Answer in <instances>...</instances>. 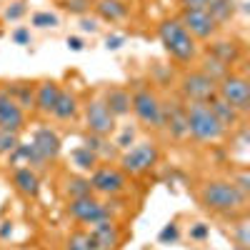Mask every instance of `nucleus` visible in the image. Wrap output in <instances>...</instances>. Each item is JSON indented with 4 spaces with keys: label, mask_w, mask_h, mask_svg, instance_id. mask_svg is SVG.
<instances>
[{
    "label": "nucleus",
    "mask_w": 250,
    "mask_h": 250,
    "mask_svg": "<svg viewBox=\"0 0 250 250\" xmlns=\"http://www.w3.org/2000/svg\"><path fill=\"white\" fill-rule=\"evenodd\" d=\"M195 198L203 205V210L220 215L225 220L248 215V193H243L238 185H233L230 178H210L200 183Z\"/></svg>",
    "instance_id": "obj_1"
},
{
    "label": "nucleus",
    "mask_w": 250,
    "mask_h": 250,
    "mask_svg": "<svg viewBox=\"0 0 250 250\" xmlns=\"http://www.w3.org/2000/svg\"><path fill=\"white\" fill-rule=\"evenodd\" d=\"M158 40L163 50L170 55L173 62L178 65H193V62L200 58V45L198 40L183 28V23L178 18H165L158 25Z\"/></svg>",
    "instance_id": "obj_2"
},
{
    "label": "nucleus",
    "mask_w": 250,
    "mask_h": 250,
    "mask_svg": "<svg viewBox=\"0 0 250 250\" xmlns=\"http://www.w3.org/2000/svg\"><path fill=\"white\" fill-rule=\"evenodd\" d=\"M185 125H188V140L198 145H215L230 135L213 115V110L208 108V103H185Z\"/></svg>",
    "instance_id": "obj_3"
},
{
    "label": "nucleus",
    "mask_w": 250,
    "mask_h": 250,
    "mask_svg": "<svg viewBox=\"0 0 250 250\" xmlns=\"http://www.w3.org/2000/svg\"><path fill=\"white\" fill-rule=\"evenodd\" d=\"M160 163V145L155 140H135L130 148L118 153L115 165L128 178H143Z\"/></svg>",
    "instance_id": "obj_4"
},
{
    "label": "nucleus",
    "mask_w": 250,
    "mask_h": 250,
    "mask_svg": "<svg viewBox=\"0 0 250 250\" xmlns=\"http://www.w3.org/2000/svg\"><path fill=\"white\" fill-rule=\"evenodd\" d=\"M130 113L148 130H163V98L150 83H138L130 88Z\"/></svg>",
    "instance_id": "obj_5"
},
{
    "label": "nucleus",
    "mask_w": 250,
    "mask_h": 250,
    "mask_svg": "<svg viewBox=\"0 0 250 250\" xmlns=\"http://www.w3.org/2000/svg\"><path fill=\"white\" fill-rule=\"evenodd\" d=\"M80 118H83V125L90 135H100V138H110L118 128V118L108 110L105 100L103 95H93L88 98L85 103L80 105Z\"/></svg>",
    "instance_id": "obj_6"
},
{
    "label": "nucleus",
    "mask_w": 250,
    "mask_h": 250,
    "mask_svg": "<svg viewBox=\"0 0 250 250\" xmlns=\"http://www.w3.org/2000/svg\"><path fill=\"white\" fill-rule=\"evenodd\" d=\"M88 180H90V190L98 198H120L130 190V178L118 165H110V163H100L88 175Z\"/></svg>",
    "instance_id": "obj_7"
},
{
    "label": "nucleus",
    "mask_w": 250,
    "mask_h": 250,
    "mask_svg": "<svg viewBox=\"0 0 250 250\" xmlns=\"http://www.w3.org/2000/svg\"><path fill=\"white\" fill-rule=\"evenodd\" d=\"M178 90L185 103H208L213 95H218V83L208 78L200 68H188L178 80Z\"/></svg>",
    "instance_id": "obj_8"
},
{
    "label": "nucleus",
    "mask_w": 250,
    "mask_h": 250,
    "mask_svg": "<svg viewBox=\"0 0 250 250\" xmlns=\"http://www.w3.org/2000/svg\"><path fill=\"white\" fill-rule=\"evenodd\" d=\"M65 213L70 215L73 223H78V225H83V228H90V225H95V223H100V220L110 218V205H108L105 200H100L95 193H90V195L68 200Z\"/></svg>",
    "instance_id": "obj_9"
},
{
    "label": "nucleus",
    "mask_w": 250,
    "mask_h": 250,
    "mask_svg": "<svg viewBox=\"0 0 250 250\" xmlns=\"http://www.w3.org/2000/svg\"><path fill=\"white\" fill-rule=\"evenodd\" d=\"M218 98H223L230 108H235L240 115L250 113V83L245 73L230 70L218 83Z\"/></svg>",
    "instance_id": "obj_10"
},
{
    "label": "nucleus",
    "mask_w": 250,
    "mask_h": 250,
    "mask_svg": "<svg viewBox=\"0 0 250 250\" xmlns=\"http://www.w3.org/2000/svg\"><path fill=\"white\" fill-rule=\"evenodd\" d=\"M178 20L183 23V28L190 33L198 43H210L213 38H218L220 25L215 23V18L208 10H195V8H180Z\"/></svg>",
    "instance_id": "obj_11"
},
{
    "label": "nucleus",
    "mask_w": 250,
    "mask_h": 250,
    "mask_svg": "<svg viewBox=\"0 0 250 250\" xmlns=\"http://www.w3.org/2000/svg\"><path fill=\"white\" fill-rule=\"evenodd\" d=\"M30 145L35 148L38 158L43 160L48 168L62 153V138H60V133L55 128H50V125H40V128H35L33 135H30Z\"/></svg>",
    "instance_id": "obj_12"
},
{
    "label": "nucleus",
    "mask_w": 250,
    "mask_h": 250,
    "mask_svg": "<svg viewBox=\"0 0 250 250\" xmlns=\"http://www.w3.org/2000/svg\"><path fill=\"white\" fill-rule=\"evenodd\" d=\"M25 123H28V113L8 93V85H0V128L13 130V133H23Z\"/></svg>",
    "instance_id": "obj_13"
},
{
    "label": "nucleus",
    "mask_w": 250,
    "mask_h": 250,
    "mask_svg": "<svg viewBox=\"0 0 250 250\" xmlns=\"http://www.w3.org/2000/svg\"><path fill=\"white\" fill-rule=\"evenodd\" d=\"M10 185L18 195H23L25 200H38L40 195V173L28 168V165H18L10 168Z\"/></svg>",
    "instance_id": "obj_14"
},
{
    "label": "nucleus",
    "mask_w": 250,
    "mask_h": 250,
    "mask_svg": "<svg viewBox=\"0 0 250 250\" xmlns=\"http://www.w3.org/2000/svg\"><path fill=\"white\" fill-rule=\"evenodd\" d=\"M60 90H62V85H60L55 78L35 80V103H33V110L38 115H43V118H50L55 103H58Z\"/></svg>",
    "instance_id": "obj_15"
},
{
    "label": "nucleus",
    "mask_w": 250,
    "mask_h": 250,
    "mask_svg": "<svg viewBox=\"0 0 250 250\" xmlns=\"http://www.w3.org/2000/svg\"><path fill=\"white\" fill-rule=\"evenodd\" d=\"M90 233L100 250H120L123 245V228L115 218H105V220L90 225Z\"/></svg>",
    "instance_id": "obj_16"
},
{
    "label": "nucleus",
    "mask_w": 250,
    "mask_h": 250,
    "mask_svg": "<svg viewBox=\"0 0 250 250\" xmlns=\"http://www.w3.org/2000/svg\"><path fill=\"white\" fill-rule=\"evenodd\" d=\"M90 10H93V18H98L100 23H110V25H118L130 18V5L125 0H93Z\"/></svg>",
    "instance_id": "obj_17"
},
{
    "label": "nucleus",
    "mask_w": 250,
    "mask_h": 250,
    "mask_svg": "<svg viewBox=\"0 0 250 250\" xmlns=\"http://www.w3.org/2000/svg\"><path fill=\"white\" fill-rule=\"evenodd\" d=\"M80 105H83V103L78 100V95L73 90H68V88H62L50 118H55L58 123H75L80 118Z\"/></svg>",
    "instance_id": "obj_18"
},
{
    "label": "nucleus",
    "mask_w": 250,
    "mask_h": 250,
    "mask_svg": "<svg viewBox=\"0 0 250 250\" xmlns=\"http://www.w3.org/2000/svg\"><path fill=\"white\" fill-rule=\"evenodd\" d=\"M100 95H103L108 110H110L115 118L130 115V88H125V85H108Z\"/></svg>",
    "instance_id": "obj_19"
},
{
    "label": "nucleus",
    "mask_w": 250,
    "mask_h": 250,
    "mask_svg": "<svg viewBox=\"0 0 250 250\" xmlns=\"http://www.w3.org/2000/svg\"><path fill=\"white\" fill-rule=\"evenodd\" d=\"M208 108L213 110V115L220 120V125H223L228 133H233L238 125L243 123V118H245V115H240L235 108H230V105H228L223 98H218V95H213L210 100H208Z\"/></svg>",
    "instance_id": "obj_20"
},
{
    "label": "nucleus",
    "mask_w": 250,
    "mask_h": 250,
    "mask_svg": "<svg viewBox=\"0 0 250 250\" xmlns=\"http://www.w3.org/2000/svg\"><path fill=\"white\" fill-rule=\"evenodd\" d=\"M208 55H213L220 62H225V65L233 68L235 62L240 60V55H243V48L235 43V40H218V38H213L210 48H208Z\"/></svg>",
    "instance_id": "obj_21"
},
{
    "label": "nucleus",
    "mask_w": 250,
    "mask_h": 250,
    "mask_svg": "<svg viewBox=\"0 0 250 250\" xmlns=\"http://www.w3.org/2000/svg\"><path fill=\"white\" fill-rule=\"evenodd\" d=\"M8 93L18 100V105L23 108L25 113L33 110V103H35V80H15V83H5Z\"/></svg>",
    "instance_id": "obj_22"
},
{
    "label": "nucleus",
    "mask_w": 250,
    "mask_h": 250,
    "mask_svg": "<svg viewBox=\"0 0 250 250\" xmlns=\"http://www.w3.org/2000/svg\"><path fill=\"white\" fill-rule=\"evenodd\" d=\"M70 163H73V168H75L80 175H90L98 165H100V158H98L90 148H85V145H78V148L70 150Z\"/></svg>",
    "instance_id": "obj_23"
},
{
    "label": "nucleus",
    "mask_w": 250,
    "mask_h": 250,
    "mask_svg": "<svg viewBox=\"0 0 250 250\" xmlns=\"http://www.w3.org/2000/svg\"><path fill=\"white\" fill-rule=\"evenodd\" d=\"M228 235H230L233 245L238 250H248L250 248V225H248V215H240V218H233L228 223Z\"/></svg>",
    "instance_id": "obj_24"
},
{
    "label": "nucleus",
    "mask_w": 250,
    "mask_h": 250,
    "mask_svg": "<svg viewBox=\"0 0 250 250\" xmlns=\"http://www.w3.org/2000/svg\"><path fill=\"white\" fill-rule=\"evenodd\" d=\"M62 250H100L93 233H90V228H75V230L65 238V248Z\"/></svg>",
    "instance_id": "obj_25"
},
{
    "label": "nucleus",
    "mask_w": 250,
    "mask_h": 250,
    "mask_svg": "<svg viewBox=\"0 0 250 250\" xmlns=\"http://www.w3.org/2000/svg\"><path fill=\"white\" fill-rule=\"evenodd\" d=\"M235 0H210V5H208V13L215 18V23L223 28L225 23H230L235 18Z\"/></svg>",
    "instance_id": "obj_26"
},
{
    "label": "nucleus",
    "mask_w": 250,
    "mask_h": 250,
    "mask_svg": "<svg viewBox=\"0 0 250 250\" xmlns=\"http://www.w3.org/2000/svg\"><path fill=\"white\" fill-rule=\"evenodd\" d=\"M62 193H65L68 200H73V198H83V195H90L93 190H90V180H88V175H80V173L68 175V178H65V188H62Z\"/></svg>",
    "instance_id": "obj_27"
},
{
    "label": "nucleus",
    "mask_w": 250,
    "mask_h": 250,
    "mask_svg": "<svg viewBox=\"0 0 250 250\" xmlns=\"http://www.w3.org/2000/svg\"><path fill=\"white\" fill-rule=\"evenodd\" d=\"M110 140L115 145V150L120 153L125 148H130V145L138 140V128H135V125H118L115 133L110 135Z\"/></svg>",
    "instance_id": "obj_28"
},
{
    "label": "nucleus",
    "mask_w": 250,
    "mask_h": 250,
    "mask_svg": "<svg viewBox=\"0 0 250 250\" xmlns=\"http://www.w3.org/2000/svg\"><path fill=\"white\" fill-rule=\"evenodd\" d=\"M58 25H60V15L53 13V10H35V13H30V25L28 28L48 30V28H58Z\"/></svg>",
    "instance_id": "obj_29"
},
{
    "label": "nucleus",
    "mask_w": 250,
    "mask_h": 250,
    "mask_svg": "<svg viewBox=\"0 0 250 250\" xmlns=\"http://www.w3.org/2000/svg\"><path fill=\"white\" fill-rule=\"evenodd\" d=\"M25 15H28L25 0H13V3H8L5 10H3V20H8V23H18V20H23Z\"/></svg>",
    "instance_id": "obj_30"
},
{
    "label": "nucleus",
    "mask_w": 250,
    "mask_h": 250,
    "mask_svg": "<svg viewBox=\"0 0 250 250\" xmlns=\"http://www.w3.org/2000/svg\"><path fill=\"white\" fill-rule=\"evenodd\" d=\"M20 143V133H13V130H3L0 128V158H8Z\"/></svg>",
    "instance_id": "obj_31"
},
{
    "label": "nucleus",
    "mask_w": 250,
    "mask_h": 250,
    "mask_svg": "<svg viewBox=\"0 0 250 250\" xmlns=\"http://www.w3.org/2000/svg\"><path fill=\"white\" fill-rule=\"evenodd\" d=\"M158 240H160L163 245H170V243H178V240H180V225H178L175 220H170V223H165V225H163V230L158 233Z\"/></svg>",
    "instance_id": "obj_32"
},
{
    "label": "nucleus",
    "mask_w": 250,
    "mask_h": 250,
    "mask_svg": "<svg viewBox=\"0 0 250 250\" xmlns=\"http://www.w3.org/2000/svg\"><path fill=\"white\" fill-rule=\"evenodd\" d=\"M208 238H210V225H208V223H193L190 228H188V240L205 243Z\"/></svg>",
    "instance_id": "obj_33"
},
{
    "label": "nucleus",
    "mask_w": 250,
    "mask_h": 250,
    "mask_svg": "<svg viewBox=\"0 0 250 250\" xmlns=\"http://www.w3.org/2000/svg\"><path fill=\"white\" fill-rule=\"evenodd\" d=\"M58 3L65 8L68 13H75L78 18L90 13V3H88V0H58Z\"/></svg>",
    "instance_id": "obj_34"
},
{
    "label": "nucleus",
    "mask_w": 250,
    "mask_h": 250,
    "mask_svg": "<svg viewBox=\"0 0 250 250\" xmlns=\"http://www.w3.org/2000/svg\"><path fill=\"white\" fill-rule=\"evenodd\" d=\"M10 40H13V43L15 45H30L33 43V33H30V28L28 25H18L13 33H10Z\"/></svg>",
    "instance_id": "obj_35"
},
{
    "label": "nucleus",
    "mask_w": 250,
    "mask_h": 250,
    "mask_svg": "<svg viewBox=\"0 0 250 250\" xmlns=\"http://www.w3.org/2000/svg\"><path fill=\"white\" fill-rule=\"evenodd\" d=\"M230 180H233V185L240 188L243 193L250 195V173H248V168H240L238 173H230Z\"/></svg>",
    "instance_id": "obj_36"
},
{
    "label": "nucleus",
    "mask_w": 250,
    "mask_h": 250,
    "mask_svg": "<svg viewBox=\"0 0 250 250\" xmlns=\"http://www.w3.org/2000/svg\"><path fill=\"white\" fill-rule=\"evenodd\" d=\"M78 23H80V30H83V33H90V35H95V33L100 30V20H98V18L80 15V18H78Z\"/></svg>",
    "instance_id": "obj_37"
},
{
    "label": "nucleus",
    "mask_w": 250,
    "mask_h": 250,
    "mask_svg": "<svg viewBox=\"0 0 250 250\" xmlns=\"http://www.w3.org/2000/svg\"><path fill=\"white\" fill-rule=\"evenodd\" d=\"M65 45L73 53H83V50H85V38H83V35H68L65 38Z\"/></svg>",
    "instance_id": "obj_38"
},
{
    "label": "nucleus",
    "mask_w": 250,
    "mask_h": 250,
    "mask_svg": "<svg viewBox=\"0 0 250 250\" xmlns=\"http://www.w3.org/2000/svg\"><path fill=\"white\" fill-rule=\"evenodd\" d=\"M125 45V35H118V33H110L108 38H105V50H120Z\"/></svg>",
    "instance_id": "obj_39"
},
{
    "label": "nucleus",
    "mask_w": 250,
    "mask_h": 250,
    "mask_svg": "<svg viewBox=\"0 0 250 250\" xmlns=\"http://www.w3.org/2000/svg\"><path fill=\"white\" fill-rule=\"evenodd\" d=\"M210 0H180V8H195V10H208Z\"/></svg>",
    "instance_id": "obj_40"
},
{
    "label": "nucleus",
    "mask_w": 250,
    "mask_h": 250,
    "mask_svg": "<svg viewBox=\"0 0 250 250\" xmlns=\"http://www.w3.org/2000/svg\"><path fill=\"white\" fill-rule=\"evenodd\" d=\"M8 233H13V223H3L0 228V238H8Z\"/></svg>",
    "instance_id": "obj_41"
},
{
    "label": "nucleus",
    "mask_w": 250,
    "mask_h": 250,
    "mask_svg": "<svg viewBox=\"0 0 250 250\" xmlns=\"http://www.w3.org/2000/svg\"><path fill=\"white\" fill-rule=\"evenodd\" d=\"M88 3H93V0H88Z\"/></svg>",
    "instance_id": "obj_42"
}]
</instances>
